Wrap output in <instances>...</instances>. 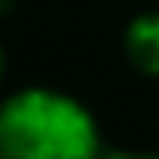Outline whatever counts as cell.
I'll list each match as a JSON object with an SVG mask.
<instances>
[{"mask_svg": "<svg viewBox=\"0 0 159 159\" xmlns=\"http://www.w3.org/2000/svg\"><path fill=\"white\" fill-rule=\"evenodd\" d=\"M0 159H104L98 120L65 91L23 88L0 101Z\"/></svg>", "mask_w": 159, "mask_h": 159, "instance_id": "1", "label": "cell"}, {"mask_svg": "<svg viewBox=\"0 0 159 159\" xmlns=\"http://www.w3.org/2000/svg\"><path fill=\"white\" fill-rule=\"evenodd\" d=\"M124 52L140 75L159 78V10H146L127 23Z\"/></svg>", "mask_w": 159, "mask_h": 159, "instance_id": "2", "label": "cell"}, {"mask_svg": "<svg viewBox=\"0 0 159 159\" xmlns=\"http://www.w3.org/2000/svg\"><path fill=\"white\" fill-rule=\"evenodd\" d=\"M104 159H159V153H107Z\"/></svg>", "mask_w": 159, "mask_h": 159, "instance_id": "3", "label": "cell"}, {"mask_svg": "<svg viewBox=\"0 0 159 159\" xmlns=\"http://www.w3.org/2000/svg\"><path fill=\"white\" fill-rule=\"evenodd\" d=\"M10 7H13V0H0V16H3V13L10 10Z\"/></svg>", "mask_w": 159, "mask_h": 159, "instance_id": "4", "label": "cell"}, {"mask_svg": "<svg viewBox=\"0 0 159 159\" xmlns=\"http://www.w3.org/2000/svg\"><path fill=\"white\" fill-rule=\"evenodd\" d=\"M0 78H3V49H0Z\"/></svg>", "mask_w": 159, "mask_h": 159, "instance_id": "5", "label": "cell"}]
</instances>
